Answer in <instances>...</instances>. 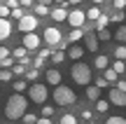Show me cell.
Returning a JSON list of instances; mask_svg holds the SVG:
<instances>
[{
    "label": "cell",
    "instance_id": "cell-27",
    "mask_svg": "<svg viewBox=\"0 0 126 124\" xmlns=\"http://www.w3.org/2000/svg\"><path fill=\"white\" fill-rule=\"evenodd\" d=\"M100 14H103V12L98 9V5H94V7H91L89 12H86V19H91V21H96V19H98Z\"/></svg>",
    "mask_w": 126,
    "mask_h": 124
},
{
    "label": "cell",
    "instance_id": "cell-10",
    "mask_svg": "<svg viewBox=\"0 0 126 124\" xmlns=\"http://www.w3.org/2000/svg\"><path fill=\"white\" fill-rule=\"evenodd\" d=\"M84 49L98 52V37H96V33H84Z\"/></svg>",
    "mask_w": 126,
    "mask_h": 124
},
{
    "label": "cell",
    "instance_id": "cell-43",
    "mask_svg": "<svg viewBox=\"0 0 126 124\" xmlns=\"http://www.w3.org/2000/svg\"><path fill=\"white\" fill-rule=\"evenodd\" d=\"M7 56H12V52H9L7 47H0V61H2V59H7Z\"/></svg>",
    "mask_w": 126,
    "mask_h": 124
},
{
    "label": "cell",
    "instance_id": "cell-1",
    "mask_svg": "<svg viewBox=\"0 0 126 124\" xmlns=\"http://www.w3.org/2000/svg\"><path fill=\"white\" fill-rule=\"evenodd\" d=\"M26 108H28V98L21 94H12L7 98V106H5V117L7 120H21L26 115Z\"/></svg>",
    "mask_w": 126,
    "mask_h": 124
},
{
    "label": "cell",
    "instance_id": "cell-50",
    "mask_svg": "<svg viewBox=\"0 0 126 124\" xmlns=\"http://www.w3.org/2000/svg\"><path fill=\"white\" fill-rule=\"evenodd\" d=\"M42 66H45V61H42V59H40V56H37V59H35V68H37V70H40V68H42Z\"/></svg>",
    "mask_w": 126,
    "mask_h": 124
},
{
    "label": "cell",
    "instance_id": "cell-4",
    "mask_svg": "<svg viewBox=\"0 0 126 124\" xmlns=\"http://www.w3.org/2000/svg\"><path fill=\"white\" fill-rule=\"evenodd\" d=\"M47 96H49V91H47L45 84L35 82V84H31V87H28V98H31L33 103H40V106H45Z\"/></svg>",
    "mask_w": 126,
    "mask_h": 124
},
{
    "label": "cell",
    "instance_id": "cell-3",
    "mask_svg": "<svg viewBox=\"0 0 126 124\" xmlns=\"http://www.w3.org/2000/svg\"><path fill=\"white\" fill-rule=\"evenodd\" d=\"M75 101H77V94L72 91L70 87L59 84V87L54 89V103H56V106H72Z\"/></svg>",
    "mask_w": 126,
    "mask_h": 124
},
{
    "label": "cell",
    "instance_id": "cell-39",
    "mask_svg": "<svg viewBox=\"0 0 126 124\" xmlns=\"http://www.w3.org/2000/svg\"><path fill=\"white\" fill-rule=\"evenodd\" d=\"M51 115H54V108L51 106H42V117H49L51 120Z\"/></svg>",
    "mask_w": 126,
    "mask_h": 124
},
{
    "label": "cell",
    "instance_id": "cell-46",
    "mask_svg": "<svg viewBox=\"0 0 126 124\" xmlns=\"http://www.w3.org/2000/svg\"><path fill=\"white\" fill-rule=\"evenodd\" d=\"M91 117H94V112H91V110H82V120L91 122Z\"/></svg>",
    "mask_w": 126,
    "mask_h": 124
},
{
    "label": "cell",
    "instance_id": "cell-14",
    "mask_svg": "<svg viewBox=\"0 0 126 124\" xmlns=\"http://www.w3.org/2000/svg\"><path fill=\"white\" fill-rule=\"evenodd\" d=\"M49 17L54 19V21H68V9L65 7H54L49 12Z\"/></svg>",
    "mask_w": 126,
    "mask_h": 124
},
{
    "label": "cell",
    "instance_id": "cell-26",
    "mask_svg": "<svg viewBox=\"0 0 126 124\" xmlns=\"http://www.w3.org/2000/svg\"><path fill=\"white\" fill-rule=\"evenodd\" d=\"M114 59H117V61H124L126 59V45H117V49H114Z\"/></svg>",
    "mask_w": 126,
    "mask_h": 124
},
{
    "label": "cell",
    "instance_id": "cell-2",
    "mask_svg": "<svg viewBox=\"0 0 126 124\" xmlns=\"http://www.w3.org/2000/svg\"><path fill=\"white\" fill-rule=\"evenodd\" d=\"M70 75H72V80H75V84H82V87H89L91 84V66L82 63V61H77L70 68Z\"/></svg>",
    "mask_w": 126,
    "mask_h": 124
},
{
    "label": "cell",
    "instance_id": "cell-13",
    "mask_svg": "<svg viewBox=\"0 0 126 124\" xmlns=\"http://www.w3.org/2000/svg\"><path fill=\"white\" fill-rule=\"evenodd\" d=\"M12 35V21L9 19H0V40H7Z\"/></svg>",
    "mask_w": 126,
    "mask_h": 124
},
{
    "label": "cell",
    "instance_id": "cell-23",
    "mask_svg": "<svg viewBox=\"0 0 126 124\" xmlns=\"http://www.w3.org/2000/svg\"><path fill=\"white\" fill-rule=\"evenodd\" d=\"M114 40H119V45L126 42V26H119L117 31H114Z\"/></svg>",
    "mask_w": 126,
    "mask_h": 124
},
{
    "label": "cell",
    "instance_id": "cell-8",
    "mask_svg": "<svg viewBox=\"0 0 126 124\" xmlns=\"http://www.w3.org/2000/svg\"><path fill=\"white\" fill-rule=\"evenodd\" d=\"M40 42H42V37L37 33H26L21 47H26V52H35V49H40Z\"/></svg>",
    "mask_w": 126,
    "mask_h": 124
},
{
    "label": "cell",
    "instance_id": "cell-12",
    "mask_svg": "<svg viewBox=\"0 0 126 124\" xmlns=\"http://www.w3.org/2000/svg\"><path fill=\"white\" fill-rule=\"evenodd\" d=\"M65 56H70V59L79 61L82 56H84V47H82V45H70V47H68V52H65Z\"/></svg>",
    "mask_w": 126,
    "mask_h": 124
},
{
    "label": "cell",
    "instance_id": "cell-30",
    "mask_svg": "<svg viewBox=\"0 0 126 124\" xmlns=\"http://www.w3.org/2000/svg\"><path fill=\"white\" fill-rule=\"evenodd\" d=\"M14 75H12V70H7V68H0V82H9Z\"/></svg>",
    "mask_w": 126,
    "mask_h": 124
},
{
    "label": "cell",
    "instance_id": "cell-55",
    "mask_svg": "<svg viewBox=\"0 0 126 124\" xmlns=\"http://www.w3.org/2000/svg\"><path fill=\"white\" fill-rule=\"evenodd\" d=\"M89 124H98V122H89Z\"/></svg>",
    "mask_w": 126,
    "mask_h": 124
},
{
    "label": "cell",
    "instance_id": "cell-25",
    "mask_svg": "<svg viewBox=\"0 0 126 124\" xmlns=\"http://www.w3.org/2000/svg\"><path fill=\"white\" fill-rule=\"evenodd\" d=\"M96 37H98V42H108L110 37H112V33H110L108 28H103V31H96Z\"/></svg>",
    "mask_w": 126,
    "mask_h": 124
},
{
    "label": "cell",
    "instance_id": "cell-48",
    "mask_svg": "<svg viewBox=\"0 0 126 124\" xmlns=\"http://www.w3.org/2000/svg\"><path fill=\"white\" fill-rule=\"evenodd\" d=\"M35 124H51V120H49V117H37Z\"/></svg>",
    "mask_w": 126,
    "mask_h": 124
},
{
    "label": "cell",
    "instance_id": "cell-16",
    "mask_svg": "<svg viewBox=\"0 0 126 124\" xmlns=\"http://www.w3.org/2000/svg\"><path fill=\"white\" fill-rule=\"evenodd\" d=\"M94 66H96L98 70H108V68H110V59H108L105 54H98V56L94 59Z\"/></svg>",
    "mask_w": 126,
    "mask_h": 124
},
{
    "label": "cell",
    "instance_id": "cell-38",
    "mask_svg": "<svg viewBox=\"0 0 126 124\" xmlns=\"http://www.w3.org/2000/svg\"><path fill=\"white\" fill-rule=\"evenodd\" d=\"M21 120H23V124H35V122H37V117H35V115H31V112H26Z\"/></svg>",
    "mask_w": 126,
    "mask_h": 124
},
{
    "label": "cell",
    "instance_id": "cell-44",
    "mask_svg": "<svg viewBox=\"0 0 126 124\" xmlns=\"http://www.w3.org/2000/svg\"><path fill=\"white\" fill-rule=\"evenodd\" d=\"M37 56H40L42 61H47V59H49V56H51V49H42V52H40V54H37Z\"/></svg>",
    "mask_w": 126,
    "mask_h": 124
},
{
    "label": "cell",
    "instance_id": "cell-35",
    "mask_svg": "<svg viewBox=\"0 0 126 124\" xmlns=\"http://www.w3.org/2000/svg\"><path fill=\"white\" fill-rule=\"evenodd\" d=\"M12 66H14V59H12V56H7V59H2V61H0V68L12 70Z\"/></svg>",
    "mask_w": 126,
    "mask_h": 124
},
{
    "label": "cell",
    "instance_id": "cell-22",
    "mask_svg": "<svg viewBox=\"0 0 126 124\" xmlns=\"http://www.w3.org/2000/svg\"><path fill=\"white\" fill-rule=\"evenodd\" d=\"M108 110H110V101L98 98V101H96V112H108Z\"/></svg>",
    "mask_w": 126,
    "mask_h": 124
},
{
    "label": "cell",
    "instance_id": "cell-19",
    "mask_svg": "<svg viewBox=\"0 0 126 124\" xmlns=\"http://www.w3.org/2000/svg\"><path fill=\"white\" fill-rule=\"evenodd\" d=\"M108 23H110V17H108V14H100V17L96 19V31H103V28H108Z\"/></svg>",
    "mask_w": 126,
    "mask_h": 124
},
{
    "label": "cell",
    "instance_id": "cell-34",
    "mask_svg": "<svg viewBox=\"0 0 126 124\" xmlns=\"http://www.w3.org/2000/svg\"><path fill=\"white\" fill-rule=\"evenodd\" d=\"M105 124H126L124 117H119V115H112V117H108V122Z\"/></svg>",
    "mask_w": 126,
    "mask_h": 124
},
{
    "label": "cell",
    "instance_id": "cell-24",
    "mask_svg": "<svg viewBox=\"0 0 126 124\" xmlns=\"http://www.w3.org/2000/svg\"><path fill=\"white\" fill-rule=\"evenodd\" d=\"M28 89V82L26 80H16V82H14V94H23Z\"/></svg>",
    "mask_w": 126,
    "mask_h": 124
},
{
    "label": "cell",
    "instance_id": "cell-7",
    "mask_svg": "<svg viewBox=\"0 0 126 124\" xmlns=\"http://www.w3.org/2000/svg\"><path fill=\"white\" fill-rule=\"evenodd\" d=\"M84 21H86V12H82V9L68 12V23H70L72 28H84Z\"/></svg>",
    "mask_w": 126,
    "mask_h": 124
},
{
    "label": "cell",
    "instance_id": "cell-33",
    "mask_svg": "<svg viewBox=\"0 0 126 124\" xmlns=\"http://www.w3.org/2000/svg\"><path fill=\"white\" fill-rule=\"evenodd\" d=\"M124 17H126L124 9H119V12H114L112 17H110V21H112V23H119V21H124Z\"/></svg>",
    "mask_w": 126,
    "mask_h": 124
},
{
    "label": "cell",
    "instance_id": "cell-42",
    "mask_svg": "<svg viewBox=\"0 0 126 124\" xmlns=\"http://www.w3.org/2000/svg\"><path fill=\"white\" fill-rule=\"evenodd\" d=\"M114 89H119V91H124V94H126V80H117Z\"/></svg>",
    "mask_w": 126,
    "mask_h": 124
},
{
    "label": "cell",
    "instance_id": "cell-15",
    "mask_svg": "<svg viewBox=\"0 0 126 124\" xmlns=\"http://www.w3.org/2000/svg\"><path fill=\"white\" fill-rule=\"evenodd\" d=\"M12 56L19 61V63H23V66H28V52H26V47H16V49L12 52Z\"/></svg>",
    "mask_w": 126,
    "mask_h": 124
},
{
    "label": "cell",
    "instance_id": "cell-11",
    "mask_svg": "<svg viewBox=\"0 0 126 124\" xmlns=\"http://www.w3.org/2000/svg\"><path fill=\"white\" fill-rule=\"evenodd\" d=\"M45 77H47V84H51V87H59V84H61V73L56 68H49Z\"/></svg>",
    "mask_w": 126,
    "mask_h": 124
},
{
    "label": "cell",
    "instance_id": "cell-49",
    "mask_svg": "<svg viewBox=\"0 0 126 124\" xmlns=\"http://www.w3.org/2000/svg\"><path fill=\"white\" fill-rule=\"evenodd\" d=\"M7 7H9V9H14V7H19V0H7Z\"/></svg>",
    "mask_w": 126,
    "mask_h": 124
},
{
    "label": "cell",
    "instance_id": "cell-45",
    "mask_svg": "<svg viewBox=\"0 0 126 124\" xmlns=\"http://www.w3.org/2000/svg\"><path fill=\"white\" fill-rule=\"evenodd\" d=\"M112 5H114V9L119 12V9H124V7H126V0H114Z\"/></svg>",
    "mask_w": 126,
    "mask_h": 124
},
{
    "label": "cell",
    "instance_id": "cell-29",
    "mask_svg": "<svg viewBox=\"0 0 126 124\" xmlns=\"http://www.w3.org/2000/svg\"><path fill=\"white\" fill-rule=\"evenodd\" d=\"M110 68H112V70H114V73H117V75H122L124 70H126V63H124V61H114V63L110 66Z\"/></svg>",
    "mask_w": 126,
    "mask_h": 124
},
{
    "label": "cell",
    "instance_id": "cell-18",
    "mask_svg": "<svg viewBox=\"0 0 126 124\" xmlns=\"http://www.w3.org/2000/svg\"><path fill=\"white\" fill-rule=\"evenodd\" d=\"M86 98H89V101H98L100 98V89L96 87V84H89V87H86Z\"/></svg>",
    "mask_w": 126,
    "mask_h": 124
},
{
    "label": "cell",
    "instance_id": "cell-40",
    "mask_svg": "<svg viewBox=\"0 0 126 124\" xmlns=\"http://www.w3.org/2000/svg\"><path fill=\"white\" fill-rule=\"evenodd\" d=\"M9 12H12V9H9L7 5H0V19H7V17H9Z\"/></svg>",
    "mask_w": 126,
    "mask_h": 124
},
{
    "label": "cell",
    "instance_id": "cell-28",
    "mask_svg": "<svg viewBox=\"0 0 126 124\" xmlns=\"http://www.w3.org/2000/svg\"><path fill=\"white\" fill-rule=\"evenodd\" d=\"M51 61H54V63H63V61H65V52H61V49L51 52Z\"/></svg>",
    "mask_w": 126,
    "mask_h": 124
},
{
    "label": "cell",
    "instance_id": "cell-37",
    "mask_svg": "<svg viewBox=\"0 0 126 124\" xmlns=\"http://www.w3.org/2000/svg\"><path fill=\"white\" fill-rule=\"evenodd\" d=\"M61 124H77V117L75 115H63L61 117Z\"/></svg>",
    "mask_w": 126,
    "mask_h": 124
},
{
    "label": "cell",
    "instance_id": "cell-31",
    "mask_svg": "<svg viewBox=\"0 0 126 124\" xmlns=\"http://www.w3.org/2000/svg\"><path fill=\"white\" fill-rule=\"evenodd\" d=\"M47 14H49L47 5H35V17H47Z\"/></svg>",
    "mask_w": 126,
    "mask_h": 124
},
{
    "label": "cell",
    "instance_id": "cell-9",
    "mask_svg": "<svg viewBox=\"0 0 126 124\" xmlns=\"http://www.w3.org/2000/svg\"><path fill=\"white\" fill-rule=\"evenodd\" d=\"M112 106H119V108H126V94L124 91H119V89H110V98H108Z\"/></svg>",
    "mask_w": 126,
    "mask_h": 124
},
{
    "label": "cell",
    "instance_id": "cell-17",
    "mask_svg": "<svg viewBox=\"0 0 126 124\" xmlns=\"http://www.w3.org/2000/svg\"><path fill=\"white\" fill-rule=\"evenodd\" d=\"M82 37H84V28H72V31H70V35H68V40H70L72 45H77Z\"/></svg>",
    "mask_w": 126,
    "mask_h": 124
},
{
    "label": "cell",
    "instance_id": "cell-32",
    "mask_svg": "<svg viewBox=\"0 0 126 124\" xmlns=\"http://www.w3.org/2000/svg\"><path fill=\"white\" fill-rule=\"evenodd\" d=\"M12 75H26V66L23 63H14L12 66Z\"/></svg>",
    "mask_w": 126,
    "mask_h": 124
},
{
    "label": "cell",
    "instance_id": "cell-5",
    "mask_svg": "<svg viewBox=\"0 0 126 124\" xmlns=\"http://www.w3.org/2000/svg\"><path fill=\"white\" fill-rule=\"evenodd\" d=\"M37 23H40V21H37V17H35V14H23V17L16 21V28L23 33V35H26V33H35Z\"/></svg>",
    "mask_w": 126,
    "mask_h": 124
},
{
    "label": "cell",
    "instance_id": "cell-51",
    "mask_svg": "<svg viewBox=\"0 0 126 124\" xmlns=\"http://www.w3.org/2000/svg\"><path fill=\"white\" fill-rule=\"evenodd\" d=\"M54 2L59 5V7H65V5H68V0H54Z\"/></svg>",
    "mask_w": 126,
    "mask_h": 124
},
{
    "label": "cell",
    "instance_id": "cell-36",
    "mask_svg": "<svg viewBox=\"0 0 126 124\" xmlns=\"http://www.w3.org/2000/svg\"><path fill=\"white\" fill-rule=\"evenodd\" d=\"M23 14H26V12H23V9H21V7H14V9H12V12H9V17H12V19H16V21H19V19H21V17H23Z\"/></svg>",
    "mask_w": 126,
    "mask_h": 124
},
{
    "label": "cell",
    "instance_id": "cell-21",
    "mask_svg": "<svg viewBox=\"0 0 126 124\" xmlns=\"http://www.w3.org/2000/svg\"><path fill=\"white\" fill-rule=\"evenodd\" d=\"M103 77L108 80V84H112V82H117V80H119V75L114 73L112 68H108V70H103Z\"/></svg>",
    "mask_w": 126,
    "mask_h": 124
},
{
    "label": "cell",
    "instance_id": "cell-52",
    "mask_svg": "<svg viewBox=\"0 0 126 124\" xmlns=\"http://www.w3.org/2000/svg\"><path fill=\"white\" fill-rule=\"evenodd\" d=\"M49 2H54V0H37V5H47V7H49Z\"/></svg>",
    "mask_w": 126,
    "mask_h": 124
},
{
    "label": "cell",
    "instance_id": "cell-20",
    "mask_svg": "<svg viewBox=\"0 0 126 124\" xmlns=\"http://www.w3.org/2000/svg\"><path fill=\"white\" fill-rule=\"evenodd\" d=\"M37 77H40V70H37V68L26 70V82H33V84H35V82H37Z\"/></svg>",
    "mask_w": 126,
    "mask_h": 124
},
{
    "label": "cell",
    "instance_id": "cell-47",
    "mask_svg": "<svg viewBox=\"0 0 126 124\" xmlns=\"http://www.w3.org/2000/svg\"><path fill=\"white\" fill-rule=\"evenodd\" d=\"M33 5H35L33 0H19V7H33Z\"/></svg>",
    "mask_w": 126,
    "mask_h": 124
},
{
    "label": "cell",
    "instance_id": "cell-54",
    "mask_svg": "<svg viewBox=\"0 0 126 124\" xmlns=\"http://www.w3.org/2000/svg\"><path fill=\"white\" fill-rule=\"evenodd\" d=\"M91 2H94V5H100V2H105V0H91Z\"/></svg>",
    "mask_w": 126,
    "mask_h": 124
},
{
    "label": "cell",
    "instance_id": "cell-53",
    "mask_svg": "<svg viewBox=\"0 0 126 124\" xmlns=\"http://www.w3.org/2000/svg\"><path fill=\"white\" fill-rule=\"evenodd\" d=\"M68 2H70V5H79L82 0H68Z\"/></svg>",
    "mask_w": 126,
    "mask_h": 124
},
{
    "label": "cell",
    "instance_id": "cell-6",
    "mask_svg": "<svg viewBox=\"0 0 126 124\" xmlns=\"http://www.w3.org/2000/svg\"><path fill=\"white\" fill-rule=\"evenodd\" d=\"M42 40H45L49 47H59L61 42H63V35H61V31H59L56 26H49V28H45V35H42Z\"/></svg>",
    "mask_w": 126,
    "mask_h": 124
},
{
    "label": "cell",
    "instance_id": "cell-41",
    "mask_svg": "<svg viewBox=\"0 0 126 124\" xmlns=\"http://www.w3.org/2000/svg\"><path fill=\"white\" fill-rule=\"evenodd\" d=\"M96 87H98V89H105V87H110V84H108V80H105V77H98V80H96Z\"/></svg>",
    "mask_w": 126,
    "mask_h": 124
}]
</instances>
